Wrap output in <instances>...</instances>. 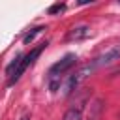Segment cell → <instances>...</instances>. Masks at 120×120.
<instances>
[{
  "label": "cell",
  "mask_w": 120,
  "mask_h": 120,
  "mask_svg": "<svg viewBox=\"0 0 120 120\" xmlns=\"http://www.w3.org/2000/svg\"><path fill=\"white\" fill-rule=\"evenodd\" d=\"M75 62H77V56H75L73 52H68V54L62 56L56 64L51 66V69H49V77H62L66 71H69V69L75 66Z\"/></svg>",
  "instance_id": "2"
},
{
  "label": "cell",
  "mask_w": 120,
  "mask_h": 120,
  "mask_svg": "<svg viewBox=\"0 0 120 120\" xmlns=\"http://www.w3.org/2000/svg\"><path fill=\"white\" fill-rule=\"evenodd\" d=\"M90 34H92V30H90L88 24H77V26H73V28L68 32L66 39H68V41H82V39L90 38Z\"/></svg>",
  "instance_id": "5"
},
{
  "label": "cell",
  "mask_w": 120,
  "mask_h": 120,
  "mask_svg": "<svg viewBox=\"0 0 120 120\" xmlns=\"http://www.w3.org/2000/svg\"><path fill=\"white\" fill-rule=\"evenodd\" d=\"M64 8H66L64 4H54V6H51V8H49V13H51V15H54V13H58V11H62Z\"/></svg>",
  "instance_id": "10"
},
{
  "label": "cell",
  "mask_w": 120,
  "mask_h": 120,
  "mask_svg": "<svg viewBox=\"0 0 120 120\" xmlns=\"http://www.w3.org/2000/svg\"><path fill=\"white\" fill-rule=\"evenodd\" d=\"M94 69H96V68H94L92 64H86V66H82L75 75H71V77L68 79V84H66V96H71V94L79 88V84H81V82H82Z\"/></svg>",
  "instance_id": "3"
},
{
  "label": "cell",
  "mask_w": 120,
  "mask_h": 120,
  "mask_svg": "<svg viewBox=\"0 0 120 120\" xmlns=\"http://www.w3.org/2000/svg\"><path fill=\"white\" fill-rule=\"evenodd\" d=\"M101 111H103V101L96 99L90 105V112H88V120H101Z\"/></svg>",
  "instance_id": "6"
},
{
  "label": "cell",
  "mask_w": 120,
  "mask_h": 120,
  "mask_svg": "<svg viewBox=\"0 0 120 120\" xmlns=\"http://www.w3.org/2000/svg\"><path fill=\"white\" fill-rule=\"evenodd\" d=\"M60 82H62V77H49V90L54 94L60 90Z\"/></svg>",
  "instance_id": "9"
},
{
  "label": "cell",
  "mask_w": 120,
  "mask_h": 120,
  "mask_svg": "<svg viewBox=\"0 0 120 120\" xmlns=\"http://www.w3.org/2000/svg\"><path fill=\"white\" fill-rule=\"evenodd\" d=\"M62 120H82V105L69 107V109L64 112V118H62Z\"/></svg>",
  "instance_id": "7"
},
{
  "label": "cell",
  "mask_w": 120,
  "mask_h": 120,
  "mask_svg": "<svg viewBox=\"0 0 120 120\" xmlns=\"http://www.w3.org/2000/svg\"><path fill=\"white\" fill-rule=\"evenodd\" d=\"M45 47H47V43H41L39 47L32 49V51L28 52V54H24V56H22V60H21V66H19V69H17V71L13 73V77L9 79V84H13V82H17V81L21 79V75H22V73L26 71V68H28V66H32V64L36 62V58H38V56L41 54V51H43Z\"/></svg>",
  "instance_id": "1"
},
{
  "label": "cell",
  "mask_w": 120,
  "mask_h": 120,
  "mask_svg": "<svg viewBox=\"0 0 120 120\" xmlns=\"http://www.w3.org/2000/svg\"><path fill=\"white\" fill-rule=\"evenodd\" d=\"M116 60H120V47H111L105 52H101L98 58H94L92 66L94 68H103V66H109V64H112Z\"/></svg>",
  "instance_id": "4"
},
{
  "label": "cell",
  "mask_w": 120,
  "mask_h": 120,
  "mask_svg": "<svg viewBox=\"0 0 120 120\" xmlns=\"http://www.w3.org/2000/svg\"><path fill=\"white\" fill-rule=\"evenodd\" d=\"M43 30H45V26H36V28H32V32H28V34L22 38V43H24V45L32 43V41L36 39V36H38V34H41Z\"/></svg>",
  "instance_id": "8"
},
{
  "label": "cell",
  "mask_w": 120,
  "mask_h": 120,
  "mask_svg": "<svg viewBox=\"0 0 120 120\" xmlns=\"http://www.w3.org/2000/svg\"><path fill=\"white\" fill-rule=\"evenodd\" d=\"M21 120H30V118H28V116H26V114H24V116H22V118H21Z\"/></svg>",
  "instance_id": "11"
}]
</instances>
